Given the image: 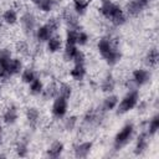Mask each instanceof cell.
Instances as JSON below:
<instances>
[{"instance_id": "1", "label": "cell", "mask_w": 159, "mask_h": 159, "mask_svg": "<svg viewBox=\"0 0 159 159\" xmlns=\"http://www.w3.org/2000/svg\"><path fill=\"white\" fill-rule=\"evenodd\" d=\"M101 1L102 4L99 7V12L107 20H109L114 26H122L123 24H125L127 17L124 11L120 9V6L112 2L111 0H101Z\"/></svg>"}, {"instance_id": "2", "label": "cell", "mask_w": 159, "mask_h": 159, "mask_svg": "<svg viewBox=\"0 0 159 159\" xmlns=\"http://www.w3.org/2000/svg\"><path fill=\"white\" fill-rule=\"evenodd\" d=\"M97 48H98V52L101 53V56L106 60V62L109 66H114L120 61L122 53L112 45L109 39L102 37L97 43Z\"/></svg>"}, {"instance_id": "3", "label": "cell", "mask_w": 159, "mask_h": 159, "mask_svg": "<svg viewBox=\"0 0 159 159\" xmlns=\"http://www.w3.org/2000/svg\"><path fill=\"white\" fill-rule=\"evenodd\" d=\"M139 102V92L137 89H130L122 99L120 102H118L117 104V114L120 116V114H124L129 111H132L133 108L137 107Z\"/></svg>"}, {"instance_id": "4", "label": "cell", "mask_w": 159, "mask_h": 159, "mask_svg": "<svg viewBox=\"0 0 159 159\" xmlns=\"http://www.w3.org/2000/svg\"><path fill=\"white\" fill-rule=\"evenodd\" d=\"M134 134V125L133 123H127L122 127V129L116 134L114 139H113V149L114 150H119L123 147H125L133 138Z\"/></svg>"}, {"instance_id": "5", "label": "cell", "mask_w": 159, "mask_h": 159, "mask_svg": "<svg viewBox=\"0 0 159 159\" xmlns=\"http://www.w3.org/2000/svg\"><path fill=\"white\" fill-rule=\"evenodd\" d=\"M67 107H68V99L61 97V96H57L53 98V103H52V108H51V112H52V116L57 119L60 118H63L67 113Z\"/></svg>"}, {"instance_id": "6", "label": "cell", "mask_w": 159, "mask_h": 159, "mask_svg": "<svg viewBox=\"0 0 159 159\" xmlns=\"http://www.w3.org/2000/svg\"><path fill=\"white\" fill-rule=\"evenodd\" d=\"M149 4H150L149 0H129L125 4V12L133 17L138 16Z\"/></svg>"}, {"instance_id": "7", "label": "cell", "mask_w": 159, "mask_h": 159, "mask_svg": "<svg viewBox=\"0 0 159 159\" xmlns=\"http://www.w3.org/2000/svg\"><path fill=\"white\" fill-rule=\"evenodd\" d=\"M132 81L133 83L137 86V87H140V86H144L147 84L150 78H152V73L148 71V70H144V68H137L133 71L132 73Z\"/></svg>"}, {"instance_id": "8", "label": "cell", "mask_w": 159, "mask_h": 159, "mask_svg": "<svg viewBox=\"0 0 159 159\" xmlns=\"http://www.w3.org/2000/svg\"><path fill=\"white\" fill-rule=\"evenodd\" d=\"M20 22H21V26H22V30L26 32V34H32L35 31V27H36V17L34 16V14L31 12H24L20 17Z\"/></svg>"}, {"instance_id": "9", "label": "cell", "mask_w": 159, "mask_h": 159, "mask_svg": "<svg viewBox=\"0 0 159 159\" xmlns=\"http://www.w3.org/2000/svg\"><path fill=\"white\" fill-rule=\"evenodd\" d=\"M62 20H63L65 24L68 26V29L77 30L78 26H80L78 15H77L73 10H71V9H68V7H66V9L62 11Z\"/></svg>"}, {"instance_id": "10", "label": "cell", "mask_w": 159, "mask_h": 159, "mask_svg": "<svg viewBox=\"0 0 159 159\" xmlns=\"http://www.w3.org/2000/svg\"><path fill=\"white\" fill-rule=\"evenodd\" d=\"M93 142H82L80 144H76L73 147V153L76 158H87L92 150Z\"/></svg>"}, {"instance_id": "11", "label": "cell", "mask_w": 159, "mask_h": 159, "mask_svg": "<svg viewBox=\"0 0 159 159\" xmlns=\"http://www.w3.org/2000/svg\"><path fill=\"white\" fill-rule=\"evenodd\" d=\"M17 118H19V111H17V107L15 104L9 106L2 114V120L7 125H12L14 123H16Z\"/></svg>"}, {"instance_id": "12", "label": "cell", "mask_w": 159, "mask_h": 159, "mask_svg": "<svg viewBox=\"0 0 159 159\" xmlns=\"http://www.w3.org/2000/svg\"><path fill=\"white\" fill-rule=\"evenodd\" d=\"M149 135L147 132H142L138 138H137V142H135V147H134V154L135 155H142L147 148H148V143H149Z\"/></svg>"}, {"instance_id": "13", "label": "cell", "mask_w": 159, "mask_h": 159, "mask_svg": "<svg viewBox=\"0 0 159 159\" xmlns=\"http://www.w3.org/2000/svg\"><path fill=\"white\" fill-rule=\"evenodd\" d=\"M63 149H65V145L60 140H55L51 143V145L47 148L46 150V155L51 159H56L58 157H61V154L63 153Z\"/></svg>"}, {"instance_id": "14", "label": "cell", "mask_w": 159, "mask_h": 159, "mask_svg": "<svg viewBox=\"0 0 159 159\" xmlns=\"http://www.w3.org/2000/svg\"><path fill=\"white\" fill-rule=\"evenodd\" d=\"M26 119L31 128H36L39 120H40V112L36 107H29L26 109Z\"/></svg>"}, {"instance_id": "15", "label": "cell", "mask_w": 159, "mask_h": 159, "mask_svg": "<svg viewBox=\"0 0 159 159\" xmlns=\"http://www.w3.org/2000/svg\"><path fill=\"white\" fill-rule=\"evenodd\" d=\"M158 61H159V52H158V48L157 47H152L148 50L145 57H144V62L147 66L149 67H155L158 65Z\"/></svg>"}, {"instance_id": "16", "label": "cell", "mask_w": 159, "mask_h": 159, "mask_svg": "<svg viewBox=\"0 0 159 159\" xmlns=\"http://www.w3.org/2000/svg\"><path fill=\"white\" fill-rule=\"evenodd\" d=\"M46 42H47V51L51 52V53H55V52L60 51L61 47H62V40L58 35H52Z\"/></svg>"}, {"instance_id": "17", "label": "cell", "mask_w": 159, "mask_h": 159, "mask_svg": "<svg viewBox=\"0 0 159 159\" xmlns=\"http://www.w3.org/2000/svg\"><path fill=\"white\" fill-rule=\"evenodd\" d=\"M87 71H86V66L82 65V63H78V65H75L72 67V70L70 71V76L75 80V81H82L86 76Z\"/></svg>"}, {"instance_id": "18", "label": "cell", "mask_w": 159, "mask_h": 159, "mask_svg": "<svg viewBox=\"0 0 159 159\" xmlns=\"http://www.w3.org/2000/svg\"><path fill=\"white\" fill-rule=\"evenodd\" d=\"M114 88H116V80L111 73H108L101 83V89H102V92L111 93L114 91Z\"/></svg>"}, {"instance_id": "19", "label": "cell", "mask_w": 159, "mask_h": 159, "mask_svg": "<svg viewBox=\"0 0 159 159\" xmlns=\"http://www.w3.org/2000/svg\"><path fill=\"white\" fill-rule=\"evenodd\" d=\"M118 102H119V98H118L117 94H109V96H107V97L103 99L102 108H103V111H106V112L113 111V109L117 107Z\"/></svg>"}, {"instance_id": "20", "label": "cell", "mask_w": 159, "mask_h": 159, "mask_svg": "<svg viewBox=\"0 0 159 159\" xmlns=\"http://www.w3.org/2000/svg\"><path fill=\"white\" fill-rule=\"evenodd\" d=\"M42 91H43V83H42V81L39 77H36L35 80H32L29 83V92H30V94L39 96V94L42 93Z\"/></svg>"}, {"instance_id": "21", "label": "cell", "mask_w": 159, "mask_h": 159, "mask_svg": "<svg viewBox=\"0 0 159 159\" xmlns=\"http://www.w3.org/2000/svg\"><path fill=\"white\" fill-rule=\"evenodd\" d=\"M41 94H42L43 99H53L55 97L58 96V87L56 86L55 82H52L47 87H43V91Z\"/></svg>"}, {"instance_id": "22", "label": "cell", "mask_w": 159, "mask_h": 159, "mask_svg": "<svg viewBox=\"0 0 159 159\" xmlns=\"http://www.w3.org/2000/svg\"><path fill=\"white\" fill-rule=\"evenodd\" d=\"M52 35H53V32H52L46 25H42V26H40V27L36 30V39H37V41H40V42H46Z\"/></svg>"}, {"instance_id": "23", "label": "cell", "mask_w": 159, "mask_h": 159, "mask_svg": "<svg viewBox=\"0 0 159 159\" xmlns=\"http://www.w3.org/2000/svg\"><path fill=\"white\" fill-rule=\"evenodd\" d=\"M11 60V52L9 48H1L0 50V70H7L9 71V62Z\"/></svg>"}, {"instance_id": "24", "label": "cell", "mask_w": 159, "mask_h": 159, "mask_svg": "<svg viewBox=\"0 0 159 159\" xmlns=\"http://www.w3.org/2000/svg\"><path fill=\"white\" fill-rule=\"evenodd\" d=\"M2 20H4V22L7 24V25H15V24L17 22V20H19L17 12H16L14 9H7V10H5V12L2 14Z\"/></svg>"}, {"instance_id": "25", "label": "cell", "mask_w": 159, "mask_h": 159, "mask_svg": "<svg viewBox=\"0 0 159 159\" xmlns=\"http://www.w3.org/2000/svg\"><path fill=\"white\" fill-rule=\"evenodd\" d=\"M91 0H73V10L77 15H84Z\"/></svg>"}, {"instance_id": "26", "label": "cell", "mask_w": 159, "mask_h": 159, "mask_svg": "<svg viewBox=\"0 0 159 159\" xmlns=\"http://www.w3.org/2000/svg\"><path fill=\"white\" fill-rule=\"evenodd\" d=\"M21 71H22V62H21V60H19V58H12V57H11V60H10V62H9V72L11 73V76L17 75V73H20Z\"/></svg>"}, {"instance_id": "27", "label": "cell", "mask_w": 159, "mask_h": 159, "mask_svg": "<svg viewBox=\"0 0 159 159\" xmlns=\"http://www.w3.org/2000/svg\"><path fill=\"white\" fill-rule=\"evenodd\" d=\"M158 129H159V114H155V116L152 117V119H150V122H149L147 133H148L149 137H153V135L157 134Z\"/></svg>"}, {"instance_id": "28", "label": "cell", "mask_w": 159, "mask_h": 159, "mask_svg": "<svg viewBox=\"0 0 159 159\" xmlns=\"http://www.w3.org/2000/svg\"><path fill=\"white\" fill-rule=\"evenodd\" d=\"M77 50L78 48H77L76 45H66L65 48H63V60L66 62L72 61L75 55H76V52H77Z\"/></svg>"}, {"instance_id": "29", "label": "cell", "mask_w": 159, "mask_h": 159, "mask_svg": "<svg viewBox=\"0 0 159 159\" xmlns=\"http://www.w3.org/2000/svg\"><path fill=\"white\" fill-rule=\"evenodd\" d=\"M58 96H61V97H63L66 99H70L71 96H72V87L68 83L62 82L58 86Z\"/></svg>"}, {"instance_id": "30", "label": "cell", "mask_w": 159, "mask_h": 159, "mask_svg": "<svg viewBox=\"0 0 159 159\" xmlns=\"http://www.w3.org/2000/svg\"><path fill=\"white\" fill-rule=\"evenodd\" d=\"M35 78H36V73H35V71L32 68L29 67V68H25V70L21 71V81L24 83H27L29 84Z\"/></svg>"}, {"instance_id": "31", "label": "cell", "mask_w": 159, "mask_h": 159, "mask_svg": "<svg viewBox=\"0 0 159 159\" xmlns=\"http://www.w3.org/2000/svg\"><path fill=\"white\" fill-rule=\"evenodd\" d=\"M15 152H16V155L20 157V158H24L29 153V147H27V143L26 142H19L15 147Z\"/></svg>"}, {"instance_id": "32", "label": "cell", "mask_w": 159, "mask_h": 159, "mask_svg": "<svg viewBox=\"0 0 159 159\" xmlns=\"http://www.w3.org/2000/svg\"><path fill=\"white\" fill-rule=\"evenodd\" d=\"M55 5H56V1H55V0H42V1L37 5V7H39V10L42 11V12H50V11L53 9Z\"/></svg>"}, {"instance_id": "33", "label": "cell", "mask_w": 159, "mask_h": 159, "mask_svg": "<svg viewBox=\"0 0 159 159\" xmlns=\"http://www.w3.org/2000/svg\"><path fill=\"white\" fill-rule=\"evenodd\" d=\"M77 30L68 29L66 32V45H77Z\"/></svg>"}, {"instance_id": "34", "label": "cell", "mask_w": 159, "mask_h": 159, "mask_svg": "<svg viewBox=\"0 0 159 159\" xmlns=\"http://www.w3.org/2000/svg\"><path fill=\"white\" fill-rule=\"evenodd\" d=\"M77 122H78L77 116H71V117H68V118L65 119V122H63V127H65L66 130H70V132H71V130H73V129L76 128Z\"/></svg>"}, {"instance_id": "35", "label": "cell", "mask_w": 159, "mask_h": 159, "mask_svg": "<svg viewBox=\"0 0 159 159\" xmlns=\"http://www.w3.org/2000/svg\"><path fill=\"white\" fill-rule=\"evenodd\" d=\"M60 24H61V20L58 19V17H51V19H48L47 20V22L45 24L52 32H56L57 30H58V27H60Z\"/></svg>"}, {"instance_id": "36", "label": "cell", "mask_w": 159, "mask_h": 159, "mask_svg": "<svg viewBox=\"0 0 159 159\" xmlns=\"http://www.w3.org/2000/svg\"><path fill=\"white\" fill-rule=\"evenodd\" d=\"M16 51L21 55H27L29 53V45L25 41H19L16 43Z\"/></svg>"}, {"instance_id": "37", "label": "cell", "mask_w": 159, "mask_h": 159, "mask_svg": "<svg viewBox=\"0 0 159 159\" xmlns=\"http://www.w3.org/2000/svg\"><path fill=\"white\" fill-rule=\"evenodd\" d=\"M72 61L75 62V65H78V63L84 65V62H86V55L83 53V51L77 50V52H76V55H75V57H73Z\"/></svg>"}, {"instance_id": "38", "label": "cell", "mask_w": 159, "mask_h": 159, "mask_svg": "<svg viewBox=\"0 0 159 159\" xmlns=\"http://www.w3.org/2000/svg\"><path fill=\"white\" fill-rule=\"evenodd\" d=\"M87 42H88V35L84 31H78V34H77V45L84 46Z\"/></svg>"}, {"instance_id": "39", "label": "cell", "mask_w": 159, "mask_h": 159, "mask_svg": "<svg viewBox=\"0 0 159 159\" xmlns=\"http://www.w3.org/2000/svg\"><path fill=\"white\" fill-rule=\"evenodd\" d=\"M2 135H4V133H2V127H1V122H0V143L2 142Z\"/></svg>"}, {"instance_id": "40", "label": "cell", "mask_w": 159, "mask_h": 159, "mask_svg": "<svg viewBox=\"0 0 159 159\" xmlns=\"http://www.w3.org/2000/svg\"><path fill=\"white\" fill-rule=\"evenodd\" d=\"M30 1H31V2H32V4H35V5H36V6H37V5H39V4H40V2H41V1H42V0H30Z\"/></svg>"}, {"instance_id": "41", "label": "cell", "mask_w": 159, "mask_h": 159, "mask_svg": "<svg viewBox=\"0 0 159 159\" xmlns=\"http://www.w3.org/2000/svg\"><path fill=\"white\" fill-rule=\"evenodd\" d=\"M0 91H1V86H0Z\"/></svg>"}]
</instances>
